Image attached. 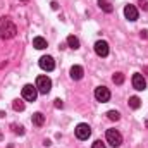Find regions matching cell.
<instances>
[{
	"instance_id": "cell-16",
	"label": "cell",
	"mask_w": 148,
	"mask_h": 148,
	"mask_svg": "<svg viewBox=\"0 0 148 148\" xmlns=\"http://www.w3.org/2000/svg\"><path fill=\"white\" fill-rule=\"evenodd\" d=\"M129 107L134 109V110L140 109V107H141V100H140L138 97H131V98H129Z\"/></svg>"
},
{
	"instance_id": "cell-4",
	"label": "cell",
	"mask_w": 148,
	"mask_h": 148,
	"mask_svg": "<svg viewBox=\"0 0 148 148\" xmlns=\"http://www.w3.org/2000/svg\"><path fill=\"white\" fill-rule=\"evenodd\" d=\"M74 133H76V136H77V140H88V138L91 136V127H90L88 124H84V122H81V124H77V126H76V129H74Z\"/></svg>"
},
{
	"instance_id": "cell-12",
	"label": "cell",
	"mask_w": 148,
	"mask_h": 148,
	"mask_svg": "<svg viewBox=\"0 0 148 148\" xmlns=\"http://www.w3.org/2000/svg\"><path fill=\"white\" fill-rule=\"evenodd\" d=\"M31 121H33V124L35 126H43V122H45V115L41 114V112H36V114H33V117H31Z\"/></svg>"
},
{
	"instance_id": "cell-20",
	"label": "cell",
	"mask_w": 148,
	"mask_h": 148,
	"mask_svg": "<svg viewBox=\"0 0 148 148\" xmlns=\"http://www.w3.org/2000/svg\"><path fill=\"white\" fill-rule=\"evenodd\" d=\"M91 148H107V147H105V143H102L100 140H97V141L91 145Z\"/></svg>"
},
{
	"instance_id": "cell-23",
	"label": "cell",
	"mask_w": 148,
	"mask_h": 148,
	"mask_svg": "<svg viewBox=\"0 0 148 148\" xmlns=\"http://www.w3.org/2000/svg\"><path fill=\"white\" fill-rule=\"evenodd\" d=\"M141 36H143V38H148V31H141Z\"/></svg>"
},
{
	"instance_id": "cell-13",
	"label": "cell",
	"mask_w": 148,
	"mask_h": 148,
	"mask_svg": "<svg viewBox=\"0 0 148 148\" xmlns=\"http://www.w3.org/2000/svg\"><path fill=\"white\" fill-rule=\"evenodd\" d=\"M33 47L35 48H38V50H43V48H47V40L41 36H36L35 40H33Z\"/></svg>"
},
{
	"instance_id": "cell-21",
	"label": "cell",
	"mask_w": 148,
	"mask_h": 148,
	"mask_svg": "<svg viewBox=\"0 0 148 148\" xmlns=\"http://www.w3.org/2000/svg\"><path fill=\"white\" fill-rule=\"evenodd\" d=\"M140 5H141V9H145V10H148V3L145 2V0H140Z\"/></svg>"
},
{
	"instance_id": "cell-10",
	"label": "cell",
	"mask_w": 148,
	"mask_h": 148,
	"mask_svg": "<svg viewBox=\"0 0 148 148\" xmlns=\"http://www.w3.org/2000/svg\"><path fill=\"white\" fill-rule=\"evenodd\" d=\"M124 16H126V19H129V21H136V19H138V9L129 3V5L124 7Z\"/></svg>"
},
{
	"instance_id": "cell-1",
	"label": "cell",
	"mask_w": 148,
	"mask_h": 148,
	"mask_svg": "<svg viewBox=\"0 0 148 148\" xmlns=\"http://www.w3.org/2000/svg\"><path fill=\"white\" fill-rule=\"evenodd\" d=\"M17 33L16 29V24L7 19V17H2L0 19V38H14Z\"/></svg>"
},
{
	"instance_id": "cell-17",
	"label": "cell",
	"mask_w": 148,
	"mask_h": 148,
	"mask_svg": "<svg viewBox=\"0 0 148 148\" xmlns=\"http://www.w3.org/2000/svg\"><path fill=\"white\" fill-rule=\"evenodd\" d=\"M12 107H14V110L16 112H23L24 110V102H23V100H14Z\"/></svg>"
},
{
	"instance_id": "cell-11",
	"label": "cell",
	"mask_w": 148,
	"mask_h": 148,
	"mask_svg": "<svg viewBox=\"0 0 148 148\" xmlns=\"http://www.w3.org/2000/svg\"><path fill=\"white\" fill-rule=\"evenodd\" d=\"M69 73H71V77H73L74 81H79V79L83 77L84 71H83V67H81V66H73Z\"/></svg>"
},
{
	"instance_id": "cell-8",
	"label": "cell",
	"mask_w": 148,
	"mask_h": 148,
	"mask_svg": "<svg viewBox=\"0 0 148 148\" xmlns=\"http://www.w3.org/2000/svg\"><path fill=\"white\" fill-rule=\"evenodd\" d=\"M93 48H95V53H97L98 57H107V55H109V43L103 41V40H98Z\"/></svg>"
},
{
	"instance_id": "cell-22",
	"label": "cell",
	"mask_w": 148,
	"mask_h": 148,
	"mask_svg": "<svg viewBox=\"0 0 148 148\" xmlns=\"http://www.w3.org/2000/svg\"><path fill=\"white\" fill-rule=\"evenodd\" d=\"M55 107H57V109H59V107L62 109V100H55Z\"/></svg>"
},
{
	"instance_id": "cell-18",
	"label": "cell",
	"mask_w": 148,
	"mask_h": 148,
	"mask_svg": "<svg viewBox=\"0 0 148 148\" xmlns=\"http://www.w3.org/2000/svg\"><path fill=\"white\" fill-rule=\"evenodd\" d=\"M112 81H114L115 84H122V83H124V74L122 73H115L114 74V77H112Z\"/></svg>"
},
{
	"instance_id": "cell-9",
	"label": "cell",
	"mask_w": 148,
	"mask_h": 148,
	"mask_svg": "<svg viewBox=\"0 0 148 148\" xmlns=\"http://www.w3.org/2000/svg\"><path fill=\"white\" fill-rule=\"evenodd\" d=\"M40 67H41L43 71H53V67H55V60H53V57H50V55H43V57L40 59Z\"/></svg>"
},
{
	"instance_id": "cell-6",
	"label": "cell",
	"mask_w": 148,
	"mask_h": 148,
	"mask_svg": "<svg viewBox=\"0 0 148 148\" xmlns=\"http://www.w3.org/2000/svg\"><path fill=\"white\" fill-rule=\"evenodd\" d=\"M95 98H97V102H102V103L109 102V100H110V90H109L107 86H98V88H95Z\"/></svg>"
},
{
	"instance_id": "cell-19",
	"label": "cell",
	"mask_w": 148,
	"mask_h": 148,
	"mask_svg": "<svg viewBox=\"0 0 148 148\" xmlns=\"http://www.w3.org/2000/svg\"><path fill=\"white\" fill-rule=\"evenodd\" d=\"M107 117H109L110 121H119V119H121V114L117 110H109L107 112Z\"/></svg>"
},
{
	"instance_id": "cell-2",
	"label": "cell",
	"mask_w": 148,
	"mask_h": 148,
	"mask_svg": "<svg viewBox=\"0 0 148 148\" xmlns=\"http://www.w3.org/2000/svg\"><path fill=\"white\" fill-rule=\"evenodd\" d=\"M36 90L38 93H41V95H47L50 90H52V79L50 77H47V76H38L36 77Z\"/></svg>"
},
{
	"instance_id": "cell-15",
	"label": "cell",
	"mask_w": 148,
	"mask_h": 148,
	"mask_svg": "<svg viewBox=\"0 0 148 148\" xmlns=\"http://www.w3.org/2000/svg\"><path fill=\"white\" fill-rule=\"evenodd\" d=\"M98 7H100L102 10L109 12V14H110L112 10H114V7H112V5L109 3V2H107V0H98Z\"/></svg>"
},
{
	"instance_id": "cell-5",
	"label": "cell",
	"mask_w": 148,
	"mask_h": 148,
	"mask_svg": "<svg viewBox=\"0 0 148 148\" xmlns=\"http://www.w3.org/2000/svg\"><path fill=\"white\" fill-rule=\"evenodd\" d=\"M36 97H38L36 86H33V84H24V88H23V98H24L26 102H35Z\"/></svg>"
},
{
	"instance_id": "cell-14",
	"label": "cell",
	"mask_w": 148,
	"mask_h": 148,
	"mask_svg": "<svg viewBox=\"0 0 148 148\" xmlns=\"http://www.w3.org/2000/svg\"><path fill=\"white\" fill-rule=\"evenodd\" d=\"M67 45H69L73 50H77V48H79V40L74 36V35H71V36H67Z\"/></svg>"
},
{
	"instance_id": "cell-7",
	"label": "cell",
	"mask_w": 148,
	"mask_h": 148,
	"mask_svg": "<svg viewBox=\"0 0 148 148\" xmlns=\"http://www.w3.org/2000/svg\"><path fill=\"white\" fill-rule=\"evenodd\" d=\"M131 83H133V88H134V90H138V91H143V90L147 88V79L143 77V74H140V73L133 74Z\"/></svg>"
},
{
	"instance_id": "cell-3",
	"label": "cell",
	"mask_w": 148,
	"mask_h": 148,
	"mask_svg": "<svg viewBox=\"0 0 148 148\" xmlns=\"http://www.w3.org/2000/svg\"><path fill=\"white\" fill-rule=\"evenodd\" d=\"M105 138H107V143L112 145V147H121L122 145V134L117 129H107Z\"/></svg>"
},
{
	"instance_id": "cell-24",
	"label": "cell",
	"mask_w": 148,
	"mask_h": 148,
	"mask_svg": "<svg viewBox=\"0 0 148 148\" xmlns=\"http://www.w3.org/2000/svg\"><path fill=\"white\" fill-rule=\"evenodd\" d=\"M145 126H147V127H148V119H147V121H145Z\"/></svg>"
}]
</instances>
